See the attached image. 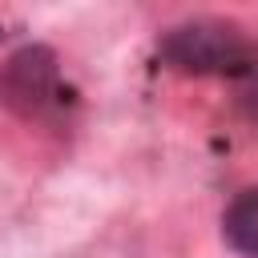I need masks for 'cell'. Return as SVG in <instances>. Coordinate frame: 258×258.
<instances>
[{
	"label": "cell",
	"instance_id": "obj_4",
	"mask_svg": "<svg viewBox=\"0 0 258 258\" xmlns=\"http://www.w3.org/2000/svg\"><path fill=\"white\" fill-rule=\"evenodd\" d=\"M242 109H246V117L258 125V56H254L250 69L242 73Z\"/></svg>",
	"mask_w": 258,
	"mask_h": 258
},
{
	"label": "cell",
	"instance_id": "obj_2",
	"mask_svg": "<svg viewBox=\"0 0 258 258\" xmlns=\"http://www.w3.org/2000/svg\"><path fill=\"white\" fill-rule=\"evenodd\" d=\"M56 52L48 44H24L0 64V105L16 117H40L56 97Z\"/></svg>",
	"mask_w": 258,
	"mask_h": 258
},
{
	"label": "cell",
	"instance_id": "obj_3",
	"mask_svg": "<svg viewBox=\"0 0 258 258\" xmlns=\"http://www.w3.org/2000/svg\"><path fill=\"white\" fill-rule=\"evenodd\" d=\"M222 234L238 254L258 258V189H246L230 202V210L222 214Z\"/></svg>",
	"mask_w": 258,
	"mask_h": 258
},
{
	"label": "cell",
	"instance_id": "obj_1",
	"mask_svg": "<svg viewBox=\"0 0 258 258\" xmlns=\"http://www.w3.org/2000/svg\"><path fill=\"white\" fill-rule=\"evenodd\" d=\"M157 52L177 73H194V77H214V73L242 77L250 69V60L258 56L250 48V40L234 24H226V20H185V24H173L157 40Z\"/></svg>",
	"mask_w": 258,
	"mask_h": 258
}]
</instances>
